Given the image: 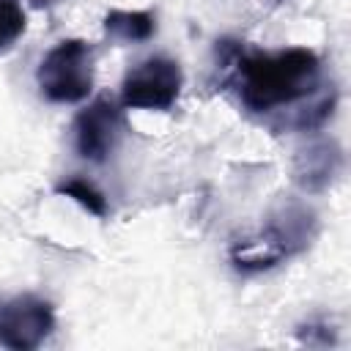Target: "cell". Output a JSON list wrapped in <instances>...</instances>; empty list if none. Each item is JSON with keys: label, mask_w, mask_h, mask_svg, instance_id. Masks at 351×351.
Returning a JSON list of instances; mask_svg holds the SVG:
<instances>
[{"label": "cell", "mask_w": 351, "mask_h": 351, "mask_svg": "<svg viewBox=\"0 0 351 351\" xmlns=\"http://www.w3.org/2000/svg\"><path fill=\"white\" fill-rule=\"evenodd\" d=\"M219 85L236 96L244 112L277 118L271 126L313 132L324 126L337 101V90L324 77L318 52L285 47L274 52L244 49L236 41L217 47Z\"/></svg>", "instance_id": "cell-1"}, {"label": "cell", "mask_w": 351, "mask_h": 351, "mask_svg": "<svg viewBox=\"0 0 351 351\" xmlns=\"http://www.w3.org/2000/svg\"><path fill=\"white\" fill-rule=\"evenodd\" d=\"M315 233H318V219L304 203L296 200L280 203L258 236L241 239L230 247V263L244 274L274 269L280 261L307 250Z\"/></svg>", "instance_id": "cell-2"}, {"label": "cell", "mask_w": 351, "mask_h": 351, "mask_svg": "<svg viewBox=\"0 0 351 351\" xmlns=\"http://www.w3.org/2000/svg\"><path fill=\"white\" fill-rule=\"evenodd\" d=\"M36 85L52 104H77L93 90V47L82 38L55 44L36 69Z\"/></svg>", "instance_id": "cell-3"}, {"label": "cell", "mask_w": 351, "mask_h": 351, "mask_svg": "<svg viewBox=\"0 0 351 351\" xmlns=\"http://www.w3.org/2000/svg\"><path fill=\"white\" fill-rule=\"evenodd\" d=\"M181 88V66L167 55H154L126 71L121 85V104L129 110H170L178 101Z\"/></svg>", "instance_id": "cell-4"}, {"label": "cell", "mask_w": 351, "mask_h": 351, "mask_svg": "<svg viewBox=\"0 0 351 351\" xmlns=\"http://www.w3.org/2000/svg\"><path fill=\"white\" fill-rule=\"evenodd\" d=\"M123 132H126L123 110L107 96H99L88 107H82L71 123L77 154L93 165H101L115 154Z\"/></svg>", "instance_id": "cell-5"}, {"label": "cell", "mask_w": 351, "mask_h": 351, "mask_svg": "<svg viewBox=\"0 0 351 351\" xmlns=\"http://www.w3.org/2000/svg\"><path fill=\"white\" fill-rule=\"evenodd\" d=\"M55 329V310L36 293H19L0 304V346L8 351H33Z\"/></svg>", "instance_id": "cell-6"}, {"label": "cell", "mask_w": 351, "mask_h": 351, "mask_svg": "<svg viewBox=\"0 0 351 351\" xmlns=\"http://www.w3.org/2000/svg\"><path fill=\"white\" fill-rule=\"evenodd\" d=\"M343 165V148L335 140H315L293 156V181L304 192H324L340 178Z\"/></svg>", "instance_id": "cell-7"}, {"label": "cell", "mask_w": 351, "mask_h": 351, "mask_svg": "<svg viewBox=\"0 0 351 351\" xmlns=\"http://www.w3.org/2000/svg\"><path fill=\"white\" fill-rule=\"evenodd\" d=\"M104 33L115 41H129V44H140L148 41L156 33V19L151 11H123V8H112L104 16Z\"/></svg>", "instance_id": "cell-8"}, {"label": "cell", "mask_w": 351, "mask_h": 351, "mask_svg": "<svg viewBox=\"0 0 351 351\" xmlns=\"http://www.w3.org/2000/svg\"><path fill=\"white\" fill-rule=\"evenodd\" d=\"M55 192L63 195V197H69V200H74L80 208H85L88 214H93L99 219H104L110 214V206H107L104 192L93 181H88V178L69 176V178H63V181L55 184Z\"/></svg>", "instance_id": "cell-9"}, {"label": "cell", "mask_w": 351, "mask_h": 351, "mask_svg": "<svg viewBox=\"0 0 351 351\" xmlns=\"http://www.w3.org/2000/svg\"><path fill=\"white\" fill-rule=\"evenodd\" d=\"M25 27H27V16L22 5H16L14 0H0V52L11 49L25 33Z\"/></svg>", "instance_id": "cell-10"}, {"label": "cell", "mask_w": 351, "mask_h": 351, "mask_svg": "<svg viewBox=\"0 0 351 351\" xmlns=\"http://www.w3.org/2000/svg\"><path fill=\"white\" fill-rule=\"evenodd\" d=\"M299 340L307 346H332L335 343V329L326 321H310L304 326H299Z\"/></svg>", "instance_id": "cell-11"}, {"label": "cell", "mask_w": 351, "mask_h": 351, "mask_svg": "<svg viewBox=\"0 0 351 351\" xmlns=\"http://www.w3.org/2000/svg\"><path fill=\"white\" fill-rule=\"evenodd\" d=\"M58 3H63V0H30L33 8H52V5H58Z\"/></svg>", "instance_id": "cell-12"}]
</instances>
